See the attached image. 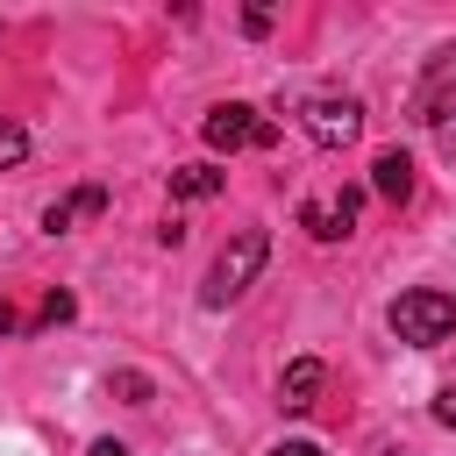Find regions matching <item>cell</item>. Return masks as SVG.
<instances>
[{
    "label": "cell",
    "instance_id": "cell-1",
    "mask_svg": "<svg viewBox=\"0 0 456 456\" xmlns=\"http://www.w3.org/2000/svg\"><path fill=\"white\" fill-rule=\"evenodd\" d=\"M392 335L413 342V349H435L456 335V292H435V285H413L392 299Z\"/></svg>",
    "mask_w": 456,
    "mask_h": 456
},
{
    "label": "cell",
    "instance_id": "cell-2",
    "mask_svg": "<svg viewBox=\"0 0 456 456\" xmlns=\"http://www.w3.org/2000/svg\"><path fill=\"white\" fill-rule=\"evenodd\" d=\"M264 256H271V235H264V228H235V242L214 256V271H207L200 299H207V306H228V299H242V292H249V278L264 271Z\"/></svg>",
    "mask_w": 456,
    "mask_h": 456
},
{
    "label": "cell",
    "instance_id": "cell-3",
    "mask_svg": "<svg viewBox=\"0 0 456 456\" xmlns=\"http://www.w3.org/2000/svg\"><path fill=\"white\" fill-rule=\"evenodd\" d=\"M299 128H306L321 150H342V142L363 135V107H356L349 93H314V100L299 107Z\"/></svg>",
    "mask_w": 456,
    "mask_h": 456
},
{
    "label": "cell",
    "instance_id": "cell-4",
    "mask_svg": "<svg viewBox=\"0 0 456 456\" xmlns=\"http://www.w3.org/2000/svg\"><path fill=\"white\" fill-rule=\"evenodd\" d=\"M200 135H207L214 150H271V142H278V121H264L256 107L228 100V107H214V114L200 121Z\"/></svg>",
    "mask_w": 456,
    "mask_h": 456
},
{
    "label": "cell",
    "instance_id": "cell-5",
    "mask_svg": "<svg viewBox=\"0 0 456 456\" xmlns=\"http://www.w3.org/2000/svg\"><path fill=\"white\" fill-rule=\"evenodd\" d=\"M356 207H363V192L342 185L335 200H306V207H299V228H306L314 242H342V235L356 228Z\"/></svg>",
    "mask_w": 456,
    "mask_h": 456
},
{
    "label": "cell",
    "instance_id": "cell-6",
    "mask_svg": "<svg viewBox=\"0 0 456 456\" xmlns=\"http://www.w3.org/2000/svg\"><path fill=\"white\" fill-rule=\"evenodd\" d=\"M456 114V50H442L435 64H428V78H420V93H413V121H449Z\"/></svg>",
    "mask_w": 456,
    "mask_h": 456
},
{
    "label": "cell",
    "instance_id": "cell-7",
    "mask_svg": "<svg viewBox=\"0 0 456 456\" xmlns=\"http://www.w3.org/2000/svg\"><path fill=\"white\" fill-rule=\"evenodd\" d=\"M93 214H107V185H78V192L50 200L43 207V235H64L71 221H93Z\"/></svg>",
    "mask_w": 456,
    "mask_h": 456
},
{
    "label": "cell",
    "instance_id": "cell-8",
    "mask_svg": "<svg viewBox=\"0 0 456 456\" xmlns=\"http://www.w3.org/2000/svg\"><path fill=\"white\" fill-rule=\"evenodd\" d=\"M321 378H328V370H321V356L285 363V378H278V406H285V413H306V406L321 399Z\"/></svg>",
    "mask_w": 456,
    "mask_h": 456
},
{
    "label": "cell",
    "instance_id": "cell-9",
    "mask_svg": "<svg viewBox=\"0 0 456 456\" xmlns=\"http://www.w3.org/2000/svg\"><path fill=\"white\" fill-rule=\"evenodd\" d=\"M370 185H378L385 200H413V157H406V150H378V157H370Z\"/></svg>",
    "mask_w": 456,
    "mask_h": 456
},
{
    "label": "cell",
    "instance_id": "cell-10",
    "mask_svg": "<svg viewBox=\"0 0 456 456\" xmlns=\"http://www.w3.org/2000/svg\"><path fill=\"white\" fill-rule=\"evenodd\" d=\"M228 185V171H214V164H178L171 171V200H214Z\"/></svg>",
    "mask_w": 456,
    "mask_h": 456
},
{
    "label": "cell",
    "instance_id": "cell-11",
    "mask_svg": "<svg viewBox=\"0 0 456 456\" xmlns=\"http://www.w3.org/2000/svg\"><path fill=\"white\" fill-rule=\"evenodd\" d=\"M21 157H28V128L21 121H0V171H14Z\"/></svg>",
    "mask_w": 456,
    "mask_h": 456
},
{
    "label": "cell",
    "instance_id": "cell-12",
    "mask_svg": "<svg viewBox=\"0 0 456 456\" xmlns=\"http://www.w3.org/2000/svg\"><path fill=\"white\" fill-rule=\"evenodd\" d=\"M36 321H43V328H57V321H71V292H43V306H36Z\"/></svg>",
    "mask_w": 456,
    "mask_h": 456
},
{
    "label": "cell",
    "instance_id": "cell-13",
    "mask_svg": "<svg viewBox=\"0 0 456 456\" xmlns=\"http://www.w3.org/2000/svg\"><path fill=\"white\" fill-rule=\"evenodd\" d=\"M114 392H121L128 406H142V399H150V378H142V370H121V378H114Z\"/></svg>",
    "mask_w": 456,
    "mask_h": 456
},
{
    "label": "cell",
    "instance_id": "cell-14",
    "mask_svg": "<svg viewBox=\"0 0 456 456\" xmlns=\"http://www.w3.org/2000/svg\"><path fill=\"white\" fill-rule=\"evenodd\" d=\"M435 420H442V428H456V385H442V392H435Z\"/></svg>",
    "mask_w": 456,
    "mask_h": 456
},
{
    "label": "cell",
    "instance_id": "cell-15",
    "mask_svg": "<svg viewBox=\"0 0 456 456\" xmlns=\"http://www.w3.org/2000/svg\"><path fill=\"white\" fill-rule=\"evenodd\" d=\"M435 150L456 164V114H449V121H435Z\"/></svg>",
    "mask_w": 456,
    "mask_h": 456
},
{
    "label": "cell",
    "instance_id": "cell-16",
    "mask_svg": "<svg viewBox=\"0 0 456 456\" xmlns=\"http://www.w3.org/2000/svg\"><path fill=\"white\" fill-rule=\"evenodd\" d=\"M14 328H21V306H14V299H0V335H14Z\"/></svg>",
    "mask_w": 456,
    "mask_h": 456
},
{
    "label": "cell",
    "instance_id": "cell-17",
    "mask_svg": "<svg viewBox=\"0 0 456 456\" xmlns=\"http://www.w3.org/2000/svg\"><path fill=\"white\" fill-rule=\"evenodd\" d=\"M271 456H321V442H278Z\"/></svg>",
    "mask_w": 456,
    "mask_h": 456
},
{
    "label": "cell",
    "instance_id": "cell-18",
    "mask_svg": "<svg viewBox=\"0 0 456 456\" xmlns=\"http://www.w3.org/2000/svg\"><path fill=\"white\" fill-rule=\"evenodd\" d=\"M86 456H128V449H121V442H114V435H100V442H93V449H86Z\"/></svg>",
    "mask_w": 456,
    "mask_h": 456
}]
</instances>
